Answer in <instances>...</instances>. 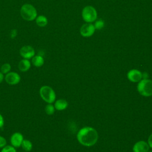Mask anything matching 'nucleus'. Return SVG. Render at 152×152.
<instances>
[{
	"instance_id": "nucleus-1",
	"label": "nucleus",
	"mask_w": 152,
	"mask_h": 152,
	"mask_svg": "<svg viewBox=\"0 0 152 152\" xmlns=\"http://www.w3.org/2000/svg\"><path fill=\"white\" fill-rule=\"evenodd\" d=\"M98 137L97 131L90 126L81 128L77 135L78 142L86 147H91L94 145L97 141Z\"/></svg>"
},
{
	"instance_id": "nucleus-2",
	"label": "nucleus",
	"mask_w": 152,
	"mask_h": 152,
	"mask_svg": "<svg viewBox=\"0 0 152 152\" xmlns=\"http://www.w3.org/2000/svg\"><path fill=\"white\" fill-rule=\"evenodd\" d=\"M22 18L26 21H33L37 17V11L36 8L30 4H24L20 10Z\"/></svg>"
},
{
	"instance_id": "nucleus-3",
	"label": "nucleus",
	"mask_w": 152,
	"mask_h": 152,
	"mask_svg": "<svg viewBox=\"0 0 152 152\" xmlns=\"http://www.w3.org/2000/svg\"><path fill=\"white\" fill-rule=\"evenodd\" d=\"M39 94L41 98L47 103H52L55 101V92L50 86H42L39 90Z\"/></svg>"
},
{
	"instance_id": "nucleus-4",
	"label": "nucleus",
	"mask_w": 152,
	"mask_h": 152,
	"mask_svg": "<svg viewBox=\"0 0 152 152\" xmlns=\"http://www.w3.org/2000/svg\"><path fill=\"white\" fill-rule=\"evenodd\" d=\"M138 93L145 97L152 96V80L149 79H143L139 81L137 85Z\"/></svg>"
},
{
	"instance_id": "nucleus-5",
	"label": "nucleus",
	"mask_w": 152,
	"mask_h": 152,
	"mask_svg": "<svg viewBox=\"0 0 152 152\" xmlns=\"http://www.w3.org/2000/svg\"><path fill=\"white\" fill-rule=\"evenodd\" d=\"M97 13L96 9L90 5L85 7L82 11V17L83 20L88 23L94 21L97 19Z\"/></svg>"
},
{
	"instance_id": "nucleus-6",
	"label": "nucleus",
	"mask_w": 152,
	"mask_h": 152,
	"mask_svg": "<svg viewBox=\"0 0 152 152\" xmlns=\"http://www.w3.org/2000/svg\"><path fill=\"white\" fill-rule=\"evenodd\" d=\"M4 78L7 84L12 86L18 84L21 80L20 75L16 72H9L6 74Z\"/></svg>"
},
{
	"instance_id": "nucleus-7",
	"label": "nucleus",
	"mask_w": 152,
	"mask_h": 152,
	"mask_svg": "<svg viewBox=\"0 0 152 152\" xmlns=\"http://www.w3.org/2000/svg\"><path fill=\"white\" fill-rule=\"evenodd\" d=\"M20 55L24 58L29 59L32 58L35 55V51L33 48L29 45L23 46L20 50Z\"/></svg>"
},
{
	"instance_id": "nucleus-8",
	"label": "nucleus",
	"mask_w": 152,
	"mask_h": 152,
	"mask_svg": "<svg viewBox=\"0 0 152 152\" xmlns=\"http://www.w3.org/2000/svg\"><path fill=\"white\" fill-rule=\"evenodd\" d=\"M94 26L90 23L84 24L80 28V34L83 37H90L95 31Z\"/></svg>"
},
{
	"instance_id": "nucleus-9",
	"label": "nucleus",
	"mask_w": 152,
	"mask_h": 152,
	"mask_svg": "<svg viewBox=\"0 0 152 152\" xmlns=\"http://www.w3.org/2000/svg\"><path fill=\"white\" fill-rule=\"evenodd\" d=\"M24 140L23 134L20 132H16L12 134L10 138V142L12 146L15 148H18L21 147V143Z\"/></svg>"
},
{
	"instance_id": "nucleus-10",
	"label": "nucleus",
	"mask_w": 152,
	"mask_h": 152,
	"mask_svg": "<svg viewBox=\"0 0 152 152\" xmlns=\"http://www.w3.org/2000/svg\"><path fill=\"white\" fill-rule=\"evenodd\" d=\"M128 80L132 82H139L142 78V74L141 71L138 69H131L127 74Z\"/></svg>"
},
{
	"instance_id": "nucleus-11",
	"label": "nucleus",
	"mask_w": 152,
	"mask_h": 152,
	"mask_svg": "<svg viewBox=\"0 0 152 152\" xmlns=\"http://www.w3.org/2000/svg\"><path fill=\"white\" fill-rule=\"evenodd\" d=\"M149 147L148 143L144 141H140L134 144L132 150L134 152H148Z\"/></svg>"
},
{
	"instance_id": "nucleus-12",
	"label": "nucleus",
	"mask_w": 152,
	"mask_h": 152,
	"mask_svg": "<svg viewBox=\"0 0 152 152\" xmlns=\"http://www.w3.org/2000/svg\"><path fill=\"white\" fill-rule=\"evenodd\" d=\"M18 67L21 72H26L30 68L31 63L28 59H23L19 62Z\"/></svg>"
},
{
	"instance_id": "nucleus-13",
	"label": "nucleus",
	"mask_w": 152,
	"mask_h": 152,
	"mask_svg": "<svg viewBox=\"0 0 152 152\" xmlns=\"http://www.w3.org/2000/svg\"><path fill=\"white\" fill-rule=\"evenodd\" d=\"M68 103L66 100L61 99L55 101L54 106L55 109L58 110H63L66 109V107H68Z\"/></svg>"
},
{
	"instance_id": "nucleus-14",
	"label": "nucleus",
	"mask_w": 152,
	"mask_h": 152,
	"mask_svg": "<svg viewBox=\"0 0 152 152\" xmlns=\"http://www.w3.org/2000/svg\"><path fill=\"white\" fill-rule=\"evenodd\" d=\"M31 62L36 67H40L44 64V59L41 55H34L31 59Z\"/></svg>"
},
{
	"instance_id": "nucleus-15",
	"label": "nucleus",
	"mask_w": 152,
	"mask_h": 152,
	"mask_svg": "<svg viewBox=\"0 0 152 152\" xmlns=\"http://www.w3.org/2000/svg\"><path fill=\"white\" fill-rule=\"evenodd\" d=\"M36 23L37 26L39 27H43L47 25L48 24V19L44 15H39L36 18Z\"/></svg>"
},
{
	"instance_id": "nucleus-16",
	"label": "nucleus",
	"mask_w": 152,
	"mask_h": 152,
	"mask_svg": "<svg viewBox=\"0 0 152 152\" xmlns=\"http://www.w3.org/2000/svg\"><path fill=\"white\" fill-rule=\"evenodd\" d=\"M21 147L24 150V151L29 152L33 148V144H32V142L30 140H26V139H24L23 142H22V143H21Z\"/></svg>"
},
{
	"instance_id": "nucleus-17",
	"label": "nucleus",
	"mask_w": 152,
	"mask_h": 152,
	"mask_svg": "<svg viewBox=\"0 0 152 152\" xmlns=\"http://www.w3.org/2000/svg\"><path fill=\"white\" fill-rule=\"evenodd\" d=\"M55 106L52 103H48L45 106V112L48 115H53L55 112Z\"/></svg>"
},
{
	"instance_id": "nucleus-18",
	"label": "nucleus",
	"mask_w": 152,
	"mask_h": 152,
	"mask_svg": "<svg viewBox=\"0 0 152 152\" xmlns=\"http://www.w3.org/2000/svg\"><path fill=\"white\" fill-rule=\"evenodd\" d=\"M11 69V65L8 63H5L1 67V72L4 74H6L7 73H8L9 72H10V70Z\"/></svg>"
},
{
	"instance_id": "nucleus-19",
	"label": "nucleus",
	"mask_w": 152,
	"mask_h": 152,
	"mask_svg": "<svg viewBox=\"0 0 152 152\" xmlns=\"http://www.w3.org/2000/svg\"><path fill=\"white\" fill-rule=\"evenodd\" d=\"M1 152H17L15 148L14 147L12 146V145H5V147H4Z\"/></svg>"
},
{
	"instance_id": "nucleus-20",
	"label": "nucleus",
	"mask_w": 152,
	"mask_h": 152,
	"mask_svg": "<svg viewBox=\"0 0 152 152\" xmlns=\"http://www.w3.org/2000/svg\"><path fill=\"white\" fill-rule=\"evenodd\" d=\"M94 26V27L96 29L100 30L104 27V23L102 20H99L95 23V24Z\"/></svg>"
},
{
	"instance_id": "nucleus-21",
	"label": "nucleus",
	"mask_w": 152,
	"mask_h": 152,
	"mask_svg": "<svg viewBox=\"0 0 152 152\" xmlns=\"http://www.w3.org/2000/svg\"><path fill=\"white\" fill-rule=\"evenodd\" d=\"M6 144H7L6 139L4 137L0 135V148H3L6 145Z\"/></svg>"
},
{
	"instance_id": "nucleus-22",
	"label": "nucleus",
	"mask_w": 152,
	"mask_h": 152,
	"mask_svg": "<svg viewBox=\"0 0 152 152\" xmlns=\"http://www.w3.org/2000/svg\"><path fill=\"white\" fill-rule=\"evenodd\" d=\"M4 125V118L3 116L0 113V128H2Z\"/></svg>"
},
{
	"instance_id": "nucleus-23",
	"label": "nucleus",
	"mask_w": 152,
	"mask_h": 152,
	"mask_svg": "<svg viewBox=\"0 0 152 152\" xmlns=\"http://www.w3.org/2000/svg\"><path fill=\"white\" fill-rule=\"evenodd\" d=\"M17 30L15 29H13L11 31V33H10V36L12 39H14L16 35H17Z\"/></svg>"
},
{
	"instance_id": "nucleus-24",
	"label": "nucleus",
	"mask_w": 152,
	"mask_h": 152,
	"mask_svg": "<svg viewBox=\"0 0 152 152\" xmlns=\"http://www.w3.org/2000/svg\"><path fill=\"white\" fill-rule=\"evenodd\" d=\"M148 144L149 147L152 148V134L149 136L148 138Z\"/></svg>"
},
{
	"instance_id": "nucleus-25",
	"label": "nucleus",
	"mask_w": 152,
	"mask_h": 152,
	"mask_svg": "<svg viewBox=\"0 0 152 152\" xmlns=\"http://www.w3.org/2000/svg\"><path fill=\"white\" fill-rule=\"evenodd\" d=\"M4 79V74H2L1 72H0V84L3 81Z\"/></svg>"
},
{
	"instance_id": "nucleus-26",
	"label": "nucleus",
	"mask_w": 152,
	"mask_h": 152,
	"mask_svg": "<svg viewBox=\"0 0 152 152\" xmlns=\"http://www.w3.org/2000/svg\"><path fill=\"white\" fill-rule=\"evenodd\" d=\"M142 74V78H143L144 79H147V78H148V74L146 73V72H144V73Z\"/></svg>"
},
{
	"instance_id": "nucleus-27",
	"label": "nucleus",
	"mask_w": 152,
	"mask_h": 152,
	"mask_svg": "<svg viewBox=\"0 0 152 152\" xmlns=\"http://www.w3.org/2000/svg\"><path fill=\"white\" fill-rule=\"evenodd\" d=\"M22 152H28V151H22Z\"/></svg>"
},
{
	"instance_id": "nucleus-28",
	"label": "nucleus",
	"mask_w": 152,
	"mask_h": 152,
	"mask_svg": "<svg viewBox=\"0 0 152 152\" xmlns=\"http://www.w3.org/2000/svg\"><path fill=\"white\" fill-rule=\"evenodd\" d=\"M149 152H152V151H149Z\"/></svg>"
}]
</instances>
